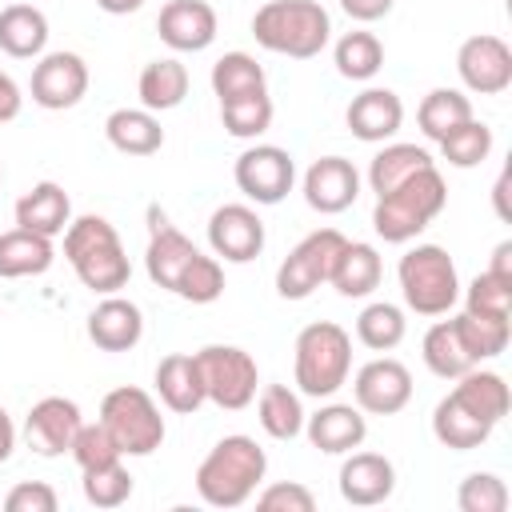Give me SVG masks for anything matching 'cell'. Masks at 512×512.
I'll return each instance as SVG.
<instances>
[{
    "instance_id": "obj_1",
    "label": "cell",
    "mask_w": 512,
    "mask_h": 512,
    "mask_svg": "<svg viewBox=\"0 0 512 512\" xmlns=\"http://www.w3.org/2000/svg\"><path fill=\"white\" fill-rule=\"evenodd\" d=\"M264 472H268L264 448L252 436L232 432V436L216 440L208 448V456L200 460V468H196V496L208 508H240V504H248L256 496Z\"/></svg>"
},
{
    "instance_id": "obj_2",
    "label": "cell",
    "mask_w": 512,
    "mask_h": 512,
    "mask_svg": "<svg viewBox=\"0 0 512 512\" xmlns=\"http://www.w3.org/2000/svg\"><path fill=\"white\" fill-rule=\"evenodd\" d=\"M64 260L72 264L76 280L100 296H112L128 284L132 264L120 244V232L104 216H76L64 228Z\"/></svg>"
},
{
    "instance_id": "obj_3",
    "label": "cell",
    "mask_w": 512,
    "mask_h": 512,
    "mask_svg": "<svg viewBox=\"0 0 512 512\" xmlns=\"http://www.w3.org/2000/svg\"><path fill=\"white\" fill-rule=\"evenodd\" d=\"M252 36L264 52L288 60H312L332 36V16L316 0H268L252 16Z\"/></svg>"
},
{
    "instance_id": "obj_4",
    "label": "cell",
    "mask_w": 512,
    "mask_h": 512,
    "mask_svg": "<svg viewBox=\"0 0 512 512\" xmlns=\"http://www.w3.org/2000/svg\"><path fill=\"white\" fill-rule=\"evenodd\" d=\"M448 204V184L440 176L436 164L412 172L404 184H396L392 192L376 196L372 208V228L384 244H408L416 240Z\"/></svg>"
},
{
    "instance_id": "obj_5",
    "label": "cell",
    "mask_w": 512,
    "mask_h": 512,
    "mask_svg": "<svg viewBox=\"0 0 512 512\" xmlns=\"http://www.w3.org/2000/svg\"><path fill=\"white\" fill-rule=\"evenodd\" d=\"M292 372H296L300 396H312V400L336 396L352 372V336L336 320H316L300 328L292 348Z\"/></svg>"
},
{
    "instance_id": "obj_6",
    "label": "cell",
    "mask_w": 512,
    "mask_h": 512,
    "mask_svg": "<svg viewBox=\"0 0 512 512\" xmlns=\"http://www.w3.org/2000/svg\"><path fill=\"white\" fill-rule=\"evenodd\" d=\"M400 296L416 316H448L460 300V276L440 244H416L396 264Z\"/></svg>"
},
{
    "instance_id": "obj_7",
    "label": "cell",
    "mask_w": 512,
    "mask_h": 512,
    "mask_svg": "<svg viewBox=\"0 0 512 512\" xmlns=\"http://www.w3.org/2000/svg\"><path fill=\"white\" fill-rule=\"evenodd\" d=\"M100 424L116 436L124 456H152L164 444V416L156 400L136 384L112 388L100 400Z\"/></svg>"
},
{
    "instance_id": "obj_8",
    "label": "cell",
    "mask_w": 512,
    "mask_h": 512,
    "mask_svg": "<svg viewBox=\"0 0 512 512\" xmlns=\"http://www.w3.org/2000/svg\"><path fill=\"white\" fill-rule=\"evenodd\" d=\"M192 356H196V368H200L204 400H212L224 412H240L256 400L260 368H256L252 352H244L236 344H204Z\"/></svg>"
},
{
    "instance_id": "obj_9",
    "label": "cell",
    "mask_w": 512,
    "mask_h": 512,
    "mask_svg": "<svg viewBox=\"0 0 512 512\" xmlns=\"http://www.w3.org/2000/svg\"><path fill=\"white\" fill-rule=\"evenodd\" d=\"M344 232L340 228H316L308 232L276 268V292L284 300H308L320 284H328L332 276V264L344 248Z\"/></svg>"
},
{
    "instance_id": "obj_10",
    "label": "cell",
    "mask_w": 512,
    "mask_h": 512,
    "mask_svg": "<svg viewBox=\"0 0 512 512\" xmlns=\"http://www.w3.org/2000/svg\"><path fill=\"white\" fill-rule=\"evenodd\" d=\"M236 188L256 204H280L296 184V160L280 144H252L236 156Z\"/></svg>"
},
{
    "instance_id": "obj_11",
    "label": "cell",
    "mask_w": 512,
    "mask_h": 512,
    "mask_svg": "<svg viewBox=\"0 0 512 512\" xmlns=\"http://www.w3.org/2000/svg\"><path fill=\"white\" fill-rule=\"evenodd\" d=\"M460 84L476 96H500L512 88V48L492 32H476L456 52Z\"/></svg>"
},
{
    "instance_id": "obj_12",
    "label": "cell",
    "mask_w": 512,
    "mask_h": 512,
    "mask_svg": "<svg viewBox=\"0 0 512 512\" xmlns=\"http://www.w3.org/2000/svg\"><path fill=\"white\" fill-rule=\"evenodd\" d=\"M28 92H32V104H40L48 112L76 108L84 100V92H88L84 56H76V52H44L36 60V68H32Z\"/></svg>"
},
{
    "instance_id": "obj_13",
    "label": "cell",
    "mask_w": 512,
    "mask_h": 512,
    "mask_svg": "<svg viewBox=\"0 0 512 512\" xmlns=\"http://www.w3.org/2000/svg\"><path fill=\"white\" fill-rule=\"evenodd\" d=\"M352 396H356V408L368 416H396L412 400V372L396 356H376L356 372Z\"/></svg>"
},
{
    "instance_id": "obj_14",
    "label": "cell",
    "mask_w": 512,
    "mask_h": 512,
    "mask_svg": "<svg viewBox=\"0 0 512 512\" xmlns=\"http://www.w3.org/2000/svg\"><path fill=\"white\" fill-rule=\"evenodd\" d=\"M208 244L216 260L248 264L264 252V220L248 204H220L208 216Z\"/></svg>"
},
{
    "instance_id": "obj_15",
    "label": "cell",
    "mask_w": 512,
    "mask_h": 512,
    "mask_svg": "<svg viewBox=\"0 0 512 512\" xmlns=\"http://www.w3.org/2000/svg\"><path fill=\"white\" fill-rule=\"evenodd\" d=\"M360 196V172L344 156H320L304 172V200L320 216H340Z\"/></svg>"
},
{
    "instance_id": "obj_16",
    "label": "cell",
    "mask_w": 512,
    "mask_h": 512,
    "mask_svg": "<svg viewBox=\"0 0 512 512\" xmlns=\"http://www.w3.org/2000/svg\"><path fill=\"white\" fill-rule=\"evenodd\" d=\"M84 424L80 416V404L68 400V396H44L32 404L28 420H24V440L36 456L52 460V456H64L72 448V436L76 428Z\"/></svg>"
},
{
    "instance_id": "obj_17",
    "label": "cell",
    "mask_w": 512,
    "mask_h": 512,
    "mask_svg": "<svg viewBox=\"0 0 512 512\" xmlns=\"http://www.w3.org/2000/svg\"><path fill=\"white\" fill-rule=\"evenodd\" d=\"M196 252L200 248L176 224H168V216L160 208H148V252H144V268H148V280L156 288L176 292V280H180V272L188 268V260Z\"/></svg>"
},
{
    "instance_id": "obj_18",
    "label": "cell",
    "mask_w": 512,
    "mask_h": 512,
    "mask_svg": "<svg viewBox=\"0 0 512 512\" xmlns=\"http://www.w3.org/2000/svg\"><path fill=\"white\" fill-rule=\"evenodd\" d=\"M336 488L344 496V504L352 508H376L396 492V464L380 452H348V460L340 464Z\"/></svg>"
},
{
    "instance_id": "obj_19",
    "label": "cell",
    "mask_w": 512,
    "mask_h": 512,
    "mask_svg": "<svg viewBox=\"0 0 512 512\" xmlns=\"http://www.w3.org/2000/svg\"><path fill=\"white\" fill-rule=\"evenodd\" d=\"M216 8L208 0H168L156 16V32L172 52H204L216 40Z\"/></svg>"
},
{
    "instance_id": "obj_20",
    "label": "cell",
    "mask_w": 512,
    "mask_h": 512,
    "mask_svg": "<svg viewBox=\"0 0 512 512\" xmlns=\"http://www.w3.org/2000/svg\"><path fill=\"white\" fill-rule=\"evenodd\" d=\"M140 336H144V312L128 296L112 292L88 312V340L100 352H128L140 344Z\"/></svg>"
},
{
    "instance_id": "obj_21",
    "label": "cell",
    "mask_w": 512,
    "mask_h": 512,
    "mask_svg": "<svg viewBox=\"0 0 512 512\" xmlns=\"http://www.w3.org/2000/svg\"><path fill=\"white\" fill-rule=\"evenodd\" d=\"M348 132L364 144H384L400 132L404 124V100L392 92V88H364L360 96H352L348 112Z\"/></svg>"
},
{
    "instance_id": "obj_22",
    "label": "cell",
    "mask_w": 512,
    "mask_h": 512,
    "mask_svg": "<svg viewBox=\"0 0 512 512\" xmlns=\"http://www.w3.org/2000/svg\"><path fill=\"white\" fill-rule=\"evenodd\" d=\"M304 436L312 448H320L328 456H348L352 448L364 444L368 420L356 404H324L312 416H304Z\"/></svg>"
},
{
    "instance_id": "obj_23",
    "label": "cell",
    "mask_w": 512,
    "mask_h": 512,
    "mask_svg": "<svg viewBox=\"0 0 512 512\" xmlns=\"http://www.w3.org/2000/svg\"><path fill=\"white\" fill-rule=\"evenodd\" d=\"M68 224H72V200L56 180H40L16 200V228L60 236Z\"/></svg>"
},
{
    "instance_id": "obj_24",
    "label": "cell",
    "mask_w": 512,
    "mask_h": 512,
    "mask_svg": "<svg viewBox=\"0 0 512 512\" xmlns=\"http://www.w3.org/2000/svg\"><path fill=\"white\" fill-rule=\"evenodd\" d=\"M156 396L168 412H180V416H192L204 404V384L192 352H168L156 364Z\"/></svg>"
},
{
    "instance_id": "obj_25",
    "label": "cell",
    "mask_w": 512,
    "mask_h": 512,
    "mask_svg": "<svg viewBox=\"0 0 512 512\" xmlns=\"http://www.w3.org/2000/svg\"><path fill=\"white\" fill-rule=\"evenodd\" d=\"M380 276H384V260L372 244L364 240H344L336 264H332V276L328 284L344 296V300H360V296H372L380 288Z\"/></svg>"
},
{
    "instance_id": "obj_26",
    "label": "cell",
    "mask_w": 512,
    "mask_h": 512,
    "mask_svg": "<svg viewBox=\"0 0 512 512\" xmlns=\"http://www.w3.org/2000/svg\"><path fill=\"white\" fill-rule=\"evenodd\" d=\"M48 48V16L36 4L0 8V52L12 60H36Z\"/></svg>"
},
{
    "instance_id": "obj_27",
    "label": "cell",
    "mask_w": 512,
    "mask_h": 512,
    "mask_svg": "<svg viewBox=\"0 0 512 512\" xmlns=\"http://www.w3.org/2000/svg\"><path fill=\"white\" fill-rule=\"evenodd\" d=\"M56 260L52 236L28 232V228H8L0 232V276L4 280H24V276H40L48 272Z\"/></svg>"
},
{
    "instance_id": "obj_28",
    "label": "cell",
    "mask_w": 512,
    "mask_h": 512,
    "mask_svg": "<svg viewBox=\"0 0 512 512\" xmlns=\"http://www.w3.org/2000/svg\"><path fill=\"white\" fill-rule=\"evenodd\" d=\"M104 136L124 156H152L164 148V128L148 108H116L104 120Z\"/></svg>"
},
{
    "instance_id": "obj_29",
    "label": "cell",
    "mask_w": 512,
    "mask_h": 512,
    "mask_svg": "<svg viewBox=\"0 0 512 512\" xmlns=\"http://www.w3.org/2000/svg\"><path fill=\"white\" fill-rule=\"evenodd\" d=\"M420 352H424L428 372H432V376H440V380H456V376H464L468 368H476V356L468 352V344H464V332H460L456 316L436 320V324L424 332Z\"/></svg>"
},
{
    "instance_id": "obj_30",
    "label": "cell",
    "mask_w": 512,
    "mask_h": 512,
    "mask_svg": "<svg viewBox=\"0 0 512 512\" xmlns=\"http://www.w3.org/2000/svg\"><path fill=\"white\" fill-rule=\"evenodd\" d=\"M452 396L464 404V408H472L480 420H488L492 428L508 416V408H512V392H508V384H504V376L500 372H492V368H468L464 376H456V388H452Z\"/></svg>"
},
{
    "instance_id": "obj_31",
    "label": "cell",
    "mask_w": 512,
    "mask_h": 512,
    "mask_svg": "<svg viewBox=\"0 0 512 512\" xmlns=\"http://www.w3.org/2000/svg\"><path fill=\"white\" fill-rule=\"evenodd\" d=\"M432 436H436L444 448H452V452H472V448L488 444L492 424L480 420L472 408H464V404L448 392V396H440V404L432 408Z\"/></svg>"
},
{
    "instance_id": "obj_32",
    "label": "cell",
    "mask_w": 512,
    "mask_h": 512,
    "mask_svg": "<svg viewBox=\"0 0 512 512\" xmlns=\"http://www.w3.org/2000/svg\"><path fill=\"white\" fill-rule=\"evenodd\" d=\"M136 92H140V108H148V112L180 108L184 96H188V68L176 56L148 60L140 80H136Z\"/></svg>"
},
{
    "instance_id": "obj_33",
    "label": "cell",
    "mask_w": 512,
    "mask_h": 512,
    "mask_svg": "<svg viewBox=\"0 0 512 512\" xmlns=\"http://www.w3.org/2000/svg\"><path fill=\"white\" fill-rule=\"evenodd\" d=\"M256 416L272 440H296L304 432V404L288 384H264L256 396Z\"/></svg>"
},
{
    "instance_id": "obj_34",
    "label": "cell",
    "mask_w": 512,
    "mask_h": 512,
    "mask_svg": "<svg viewBox=\"0 0 512 512\" xmlns=\"http://www.w3.org/2000/svg\"><path fill=\"white\" fill-rule=\"evenodd\" d=\"M476 112H472V100L460 92V88H432L424 100H420V108H416V124H420V132L432 140V144H440L452 128H460L464 120H472Z\"/></svg>"
},
{
    "instance_id": "obj_35",
    "label": "cell",
    "mask_w": 512,
    "mask_h": 512,
    "mask_svg": "<svg viewBox=\"0 0 512 512\" xmlns=\"http://www.w3.org/2000/svg\"><path fill=\"white\" fill-rule=\"evenodd\" d=\"M428 164H436V160H432V152L420 148V144H384V148L372 156V164H368V188H372L376 196H384V192H392L396 184H404L412 172H420V168H428Z\"/></svg>"
},
{
    "instance_id": "obj_36",
    "label": "cell",
    "mask_w": 512,
    "mask_h": 512,
    "mask_svg": "<svg viewBox=\"0 0 512 512\" xmlns=\"http://www.w3.org/2000/svg\"><path fill=\"white\" fill-rule=\"evenodd\" d=\"M332 60H336V72H340L344 80L364 84V80H372V76L384 68V44H380L376 32L352 28V32H344V36L336 40Z\"/></svg>"
},
{
    "instance_id": "obj_37",
    "label": "cell",
    "mask_w": 512,
    "mask_h": 512,
    "mask_svg": "<svg viewBox=\"0 0 512 512\" xmlns=\"http://www.w3.org/2000/svg\"><path fill=\"white\" fill-rule=\"evenodd\" d=\"M212 92L216 100H232V96H248V92H264L268 88V72L256 56L248 52H224L212 64Z\"/></svg>"
},
{
    "instance_id": "obj_38",
    "label": "cell",
    "mask_w": 512,
    "mask_h": 512,
    "mask_svg": "<svg viewBox=\"0 0 512 512\" xmlns=\"http://www.w3.org/2000/svg\"><path fill=\"white\" fill-rule=\"evenodd\" d=\"M272 116H276V108H272L268 88H264V92H248V96L220 100V124H224V132L236 136V140H256V136H264V132L272 128Z\"/></svg>"
},
{
    "instance_id": "obj_39",
    "label": "cell",
    "mask_w": 512,
    "mask_h": 512,
    "mask_svg": "<svg viewBox=\"0 0 512 512\" xmlns=\"http://www.w3.org/2000/svg\"><path fill=\"white\" fill-rule=\"evenodd\" d=\"M408 332V320H404V308L388 304V300H372L360 308L356 316V340L372 352H392Z\"/></svg>"
},
{
    "instance_id": "obj_40",
    "label": "cell",
    "mask_w": 512,
    "mask_h": 512,
    "mask_svg": "<svg viewBox=\"0 0 512 512\" xmlns=\"http://www.w3.org/2000/svg\"><path fill=\"white\" fill-rule=\"evenodd\" d=\"M492 152V128L484 120H464L460 128H452L444 140H440V156L452 164V168H476L484 164Z\"/></svg>"
},
{
    "instance_id": "obj_41",
    "label": "cell",
    "mask_w": 512,
    "mask_h": 512,
    "mask_svg": "<svg viewBox=\"0 0 512 512\" xmlns=\"http://www.w3.org/2000/svg\"><path fill=\"white\" fill-rule=\"evenodd\" d=\"M176 296L188 300V304H212V300H220L224 296V268H220V260L196 252L188 260V268L180 272V280H176Z\"/></svg>"
},
{
    "instance_id": "obj_42",
    "label": "cell",
    "mask_w": 512,
    "mask_h": 512,
    "mask_svg": "<svg viewBox=\"0 0 512 512\" xmlns=\"http://www.w3.org/2000/svg\"><path fill=\"white\" fill-rule=\"evenodd\" d=\"M80 488L92 508H120L132 496V472L120 460L104 464V468H88V472H80Z\"/></svg>"
},
{
    "instance_id": "obj_43",
    "label": "cell",
    "mask_w": 512,
    "mask_h": 512,
    "mask_svg": "<svg viewBox=\"0 0 512 512\" xmlns=\"http://www.w3.org/2000/svg\"><path fill=\"white\" fill-rule=\"evenodd\" d=\"M464 312L512 320V280H504V276H496V272L484 268V272L464 288Z\"/></svg>"
},
{
    "instance_id": "obj_44",
    "label": "cell",
    "mask_w": 512,
    "mask_h": 512,
    "mask_svg": "<svg viewBox=\"0 0 512 512\" xmlns=\"http://www.w3.org/2000/svg\"><path fill=\"white\" fill-rule=\"evenodd\" d=\"M456 324H460L464 344H468V352L476 356V364H480V360L500 356V352L508 348V340H512V320H496V316H472V312H460V316H456Z\"/></svg>"
},
{
    "instance_id": "obj_45",
    "label": "cell",
    "mask_w": 512,
    "mask_h": 512,
    "mask_svg": "<svg viewBox=\"0 0 512 512\" xmlns=\"http://www.w3.org/2000/svg\"><path fill=\"white\" fill-rule=\"evenodd\" d=\"M68 456L76 460V468H80V472H88V468H104V464L124 460V452H120L116 436H112V432H108L100 420H96V424H80V428H76Z\"/></svg>"
},
{
    "instance_id": "obj_46",
    "label": "cell",
    "mask_w": 512,
    "mask_h": 512,
    "mask_svg": "<svg viewBox=\"0 0 512 512\" xmlns=\"http://www.w3.org/2000/svg\"><path fill=\"white\" fill-rule=\"evenodd\" d=\"M460 512H504L508 508V484L496 472H472L456 488Z\"/></svg>"
},
{
    "instance_id": "obj_47",
    "label": "cell",
    "mask_w": 512,
    "mask_h": 512,
    "mask_svg": "<svg viewBox=\"0 0 512 512\" xmlns=\"http://www.w3.org/2000/svg\"><path fill=\"white\" fill-rule=\"evenodd\" d=\"M256 508H264V512H312L316 496L300 480H280V484H268L256 492Z\"/></svg>"
},
{
    "instance_id": "obj_48",
    "label": "cell",
    "mask_w": 512,
    "mask_h": 512,
    "mask_svg": "<svg viewBox=\"0 0 512 512\" xmlns=\"http://www.w3.org/2000/svg\"><path fill=\"white\" fill-rule=\"evenodd\" d=\"M56 504H60V496L44 480H24V484H16L4 496V508L8 512H56Z\"/></svg>"
},
{
    "instance_id": "obj_49",
    "label": "cell",
    "mask_w": 512,
    "mask_h": 512,
    "mask_svg": "<svg viewBox=\"0 0 512 512\" xmlns=\"http://www.w3.org/2000/svg\"><path fill=\"white\" fill-rule=\"evenodd\" d=\"M392 4H396V0H340V8H344L352 20H360V24L384 20V16L392 12Z\"/></svg>"
},
{
    "instance_id": "obj_50",
    "label": "cell",
    "mask_w": 512,
    "mask_h": 512,
    "mask_svg": "<svg viewBox=\"0 0 512 512\" xmlns=\"http://www.w3.org/2000/svg\"><path fill=\"white\" fill-rule=\"evenodd\" d=\"M20 108H24V92H20V84H16L8 72H0V124L16 120Z\"/></svg>"
},
{
    "instance_id": "obj_51",
    "label": "cell",
    "mask_w": 512,
    "mask_h": 512,
    "mask_svg": "<svg viewBox=\"0 0 512 512\" xmlns=\"http://www.w3.org/2000/svg\"><path fill=\"white\" fill-rule=\"evenodd\" d=\"M488 272H496V276L512 280V240H500V244H496V252H492V264H488Z\"/></svg>"
},
{
    "instance_id": "obj_52",
    "label": "cell",
    "mask_w": 512,
    "mask_h": 512,
    "mask_svg": "<svg viewBox=\"0 0 512 512\" xmlns=\"http://www.w3.org/2000/svg\"><path fill=\"white\" fill-rule=\"evenodd\" d=\"M12 448H16V424H12L8 408L0 404V464L12 456Z\"/></svg>"
},
{
    "instance_id": "obj_53",
    "label": "cell",
    "mask_w": 512,
    "mask_h": 512,
    "mask_svg": "<svg viewBox=\"0 0 512 512\" xmlns=\"http://www.w3.org/2000/svg\"><path fill=\"white\" fill-rule=\"evenodd\" d=\"M492 200H496V216L508 220V216H512V212H508V168L500 172V180H496V188H492Z\"/></svg>"
},
{
    "instance_id": "obj_54",
    "label": "cell",
    "mask_w": 512,
    "mask_h": 512,
    "mask_svg": "<svg viewBox=\"0 0 512 512\" xmlns=\"http://www.w3.org/2000/svg\"><path fill=\"white\" fill-rule=\"evenodd\" d=\"M140 4H144V0H96V8H100V12H108V16H128V12H140Z\"/></svg>"
}]
</instances>
